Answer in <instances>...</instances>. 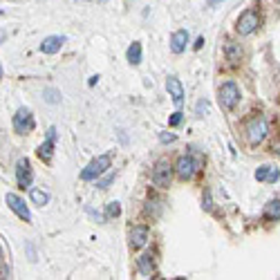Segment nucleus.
Returning a JSON list of instances; mask_svg holds the SVG:
<instances>
[{
  "label": "nucleus",
  "mask_w": 280,
  "mask_h": 280,
  "mask_svg": "<svg viewBox=\"0 0 280 280\" xmlns=\"http://www.w3.org/2000/svg\"><path fill=\"white\" fill-rule=\"evenodd\" d=\"M59 92H56V90H52V88H49V90H45V101H47V103H59Z\"/></svg>",
  "instance_id": "nucleus-21"
},
{
  "label": "nucleus",
  "mask_w": 280,
  "mask_h": 280,
  "mask_svg": "<svg viewBox=\"0 0 280 280\" xmlns=\"http://www.w3.org/2000/svg\"><path fill=\"white\" fill-rule=\"evenodd\" d=\"M121 213V206H119V202H110L108 204V209H105V220H110V217H117Z\"/></svg>",
  "instance_id": "nucleus-20"
},
{
  "label": "nucleus",
  "mask_w": 280,
  "mask_h": 280,
  "mask_svg": "<svg viewBox=\"0 0 280 280\" xmlns=\"http://www.w3.org/2000/svg\"><path fill=\"white\" fill-rule=\"evenodd\" d=\"M217 3H222V0H209V5H217Z\"/></svg>",
  "instance_id": "nucleus-30"
},
{
  "label": "nucleus",
  "mask_w": 280,
  "mask_h": 280,
  "mask_svg": "<svg viewBox=\"0 0 280 280\" xmlns=\"http://www.w3.org/2000/svg\"><path fill=\"white\" fill-rule=\"evenodd\" d=\"M65 43V36H47L41 43V52L43 54H56Z\"/></svg>",
  "instance_id": "nucleus-13"
},
{
  "label": "nucleus",
  "mask_w": 280,
  "mask_h": 280,
  "mask_svg": "<svg viewBox=\"0 0 280 280\" xmlns=\"http://www.w3.org/2000/svg\"><path fill=\"white\" fill-rule=\"evenodd\" d=\"M137 265H139V271H142V276L150 278L155 273V262H153V256L150 254H144L137 258Z\"/></svg>",
  "instance_id": "nucleus-15"
},
{
  "label": "nucleus",
  "mask_w": 280,
  "mask_h": 280,
  "mask_svg": "<svg viewBox=\"0 0 280 280\" xmlns=\"http://www.w3.org/2000/svg\"><path fill=\"white\" fill-rule=\"evenodd\" d=\"M126 56H128V63H130V65H139V63H142V43L134 41L130 47H128V54Z\"/></svg>",
  "instance_id": "nucleus-16"
},
{
  "label": "nucleus",
  "mask_w": 280,
  "mask_h": 280,
  "mask_svg": "<svg viewBox=\"0 0 280 280\" xmlns=\"http://www.w3.org/2000/svg\"><path fill=\"white\" fill-rule=\"evenodd\" d=\"M7 206L16 213V215L20 217V220H25V222H30V220H32V213H30V209H27L25 200L18 198L16 193H7Z\"/></svg>",
  "instance_id": "nucleus-8"
},
{
  "label": "nucleus",
  "mask_w": 280,
  "mask_h": 280,
  "mask_svg": "<svg viewBox=\"0 0 280 280\" xmlns=\"http://www.w3.org/2000/svg\"><path fill=\"white\" fill-rule=\"evenodd\" d=\"M14 130L20 132V134H27L34 130V115L32 110L27 108H20L18 112L14 115Z\"/></svg>",
  "instance_id": "nucleus-7"
},
{
  "label": "nucleus",
  "mask_w": 280,
  "mask_h": 280,
  "mask_svg": "<svg viewBox=\"0 0 280 280\" xmlns=\"http://www.w3.org/2000/svg\"><path fill=\"white\" fill-rule=\"evenodd\" d=\"M278 175H280V173H278V168H269V175H267V179H269V182H271V184H276V182H278Z\"/></svg>",
  "instance_id": "nucleus-25"
},
{
  "label": "nucleus",
  "mask_w": 280,
  "mask_h": 280,
  "mask_svg": "<svg viewBox=\"0 0 280 280\" xmlns=\"http://www.w3.org/2000/svg\"><path fill=\"white\" fill-rule=\"evenodd\" d=\"M0 262H3V249H0Z\"/></svg>",
  "instance_id": "nucleus-32"
},
{
  "label": "nucleus",
  "mask_w": 280,
  "mask_h": 280,
  "mask_svg": "<svg viewBox=\"0 0 280 280\" xmlns=\"http://www.w3.org/2000/svg\"><path fill=\"white\" fill-rule=\"evenodd\" d=\"M269 168H271V166H260V168H258V171H256V179H267Z\"/></svg>",
  "instance_id": "nucleus-23"
},
{
  "label": "nucleus",
  "mask_w": 280,
  "mask_h": 280,
  "mask_svg": "<svg viewBox=\"0 0 280 280\" xmlns=\"http://www.w3.org/2000/svg\"><path fill=\"white\" fill-rule=\"evenodd\" d=\"M5 38H7V32H0V43H3Z\"/></svg>",
  "instance_id": "nucleus-29"
},
{
  "label": "nucleus",
  "mask_w": 280,
  "mask_h": 280,
  "mask_svg": "<svg viewBox=\"0 0 280 280\" xmlns=\"http://www.w3.org/2000/svg\"><path fill=\"white\" fill-rule=\"evenodd\" d=\"M166 90H168V94L173 97V101L179 105L184 101V88H182V81H179L177 76H168L166 78Z\"/></svg>",
  "instance_id": "nucleus-11"
},
{
  "label": "nucleus",
  "mask_w": 280,
  "mask_h": 280,
  "mask_svg": "<svg viewBox=\"0 0 280 280\" xmlns=\"http://www.w3.org/2000/svg\"><path fill=\"white\" fill-rule=\"evenodd\" d=\"M186 43H188V32L186 30H177L171 36V52L173 54H182L184 49H186Z\"/></svg>",
  "instance_id": "nucleus-12"
},
{
  "label": "nucleus",
  "mask_w": 280,
  "mask_h": 280,
  "mask_svg": "<svg viewBox=\"0 0 280 280\" xmlns=\"http://www.w3.org/2000/svg\"><path fill=\"white\" fill-rule=\"evenodd\" d=\"M195 112H198V117H204L206 112H209V103H206V101H200V103H198V110H195Z\"/></svg>",
  "instance_id": "nucleus-24"
},
{
  "label": "nucleus",
  "mask_w": 280,
  "mask_h": 280,
  "mask_svg": "<svg viewBox=\"0 0 280 280\" xmlns=\"http://www.w3.org/2000/svg\"><path fill=\"white\" fill-rule=\"evenodd\" d=\"M265 217H267V220H276L278 222V217H280V202L278 200H273V202H269V204H267Z\"/></svg>",
  "instance_id": "nucleus-17"
},
{
  "label": "nucleus",
  "mask_w": 280,
  "mask_h": 280,
  "mask_svg": "<svg viewBox=\"0 0 280 280\" xmlns=\"http://www.w3.org/2000/svg\"><path fill=\"white\" fill-rule=\"evenodd\" d=\"M32 164L27 159H18V164H16V182H18L20 188H30L32 186Z\"/></svg>",
  "instance_id": "nucleus-9"
},
{
  "label": "nucleus",
  "mask_w": 280,
  "mask_h": 280,
  "mask_svg": "<svg viewBox=\"0 0 280 280\" xmlns=\"http://www.w3.org/2000/svg\"><path fill=\"white\" fill-rule=\"evenodd\" d=\"M198 171H200V161L190 155H182L175 164V173L179 179H190Z\"/></svg>",
  "instance_id": "nucleus-6"
},
{
  "label": "nucleus",
  "mask_w": 280,
  "mask_h": 280,
  "mask_svg": "<svg viewBox=\"0 0 280 280\" xmlns=\"http://www.w3.org/2000/svg\"><path fill=\"white\" fill-rule=\"evenodd\" d=\"M148 242V229L146 227H134L130 231V244L132 249H142V246Z\"/></svg>",
  "instance_id": "nucleus-14"
},
{
  "label": "nucleus",
  "mask_w": 280,
  "mask_h": 280,
  "mask_svg": "<svg viewBox=\"0 0 280 280\" xmlns=\"http://www.w3.org/2000/svg\"><path fill=\"white\" fill-rule=\"evenodd\" d=\"M90 3H108V0H90Z\"/></svg>",
  "instance_id": "nucleus-31"
},
{
  "label": "nucleus",
  "mask_w": 280,
  "mask_h": 280,
  "mask_svg": "<svg viewBox=\"0 0 280 280\" xmlns=\"http://www.w3.org/2000/svg\"><path fill=\"white\" fill-rule=\"evenodd\" d=\"M0 78H3V67H0Z\"/></svg>",
  "instance_id": "nucleus-33"
},
{
  "label": "nucleus",
  "mask_w": 280,
  "mask_h": 280,
  "mask_svg": "<svg viewBox=\"0 0 280 280\" xmlns=\"http://www.w3.org/2000/svg\"><path fill=\"white\" fill-rule=\"evenodd\" d=\"M159 139H161V142H164V144H168V142H175V134H166V132H161V134H159Z\"/></svg>",
  "instance_id": "nucleus-27"
},
{
  "label": "nucleus",
  "mask_w": 280,
  "mask_h": 280,
  "mask_svg": "<svg viewBox=\"0 0 280 280\" xmlns=\"http://www.w3.org/2000/svg\"><path fill=\"white\" fill-rule=\"evenodd\" d=\"M244 132H246V139H249V144H251V146H258V144L265 142V137L269 134V123H267V119H265L262 115H256L254 119L246 121Z\"/></svg>",
  "instance_id": "nucleus-1"
},
{
  "label": "nucleus",
  "mask_w": 280,
  "mask_h": 280,
  "mask_svg": "<svg viewBox=\"0 0 280 280\" xmlns=\"http://www.w3.org/2000/svg\"><path fill=\"white\" fill-rule=\"evenodd\" d=\"M182 119H184L182 112H175V115L171 117V121H168V123H171V126H179V123H182Z\"/></svg>",
  "instance_id": "nucleus-26"
},
{
  "label": "nucleus",
  "mask_w": 280,
  "mask_h": 280,
  "mask_svg": "<svg viewBox=\"0 0 280 280\" xmlns=\"http://www.w3.org/2000/svg\"><path fill=\"white\" fill-rule=\"evenodd\" d=\"M108 168H110V155H99L97 159H92L86 168H83L81 179H83V182H92V179H99L105 171H108Z\"/></svg>",
  "instance_id": "nucleus-3"
},
{
  "label": "nucleus",
  "mask_w": 280,
  "mask_h": 280,
  "mask_svg": "<svg viewBox=\"0 0 280 280\" xmlns=\"http://www.w3.org/2000/svg\"><path fill=\"white\" fill-rule=\"evenodd\" d=\"M258 25H260V16H258V11L256 9H246L244 14H240L235 30H238L240 36H249V34H254L258 30Z\"/></svg>",
  "instance_id": "nucleus-4"
},
{
  "label": "nucleus",
  "mask_w": 280,
  "mask_h": 280,
  "mask_svg": "<svg viewBox=\"0 0 280 280\" xmlns=\"http://www.w3.org/2000/svg\"><path fill=\"white\" fill-rule=\"evenodd\" d=\"M171 179H173V166L166 159L157 161L153 168V184L157 188H168L171 186Z\"/></svg>",
  "instance_id": "nucleus-5"
},
{
  "label": "nucleus",
  "mask_w": 280,
  "mask_h": 280,
  "mask_svg": "<svg viewBox=\"0 0 280 280\" xmlns=\"http://www.w3.org/2000/svg\"><path fill=\"white\" fill-rule=\"evenodd\" d=\"M217 101H220L222 110H233L235 105H238L240 101V88L235 81H227L224 86L220 88V92H217Z\"/></svg>",
  "instance_id": "nucleus-2"
},
{
  "label": "nucleus",
  "mask_w": 280,
  "mask_h": 280,
  "mask_svg": "<svg viewBox=\"0 0 280 280\" xmlns=\"http://www.w3.org/2000/svg\"><path fill=\"white\" fill-rule=\"evenodd\" d=\"M112 182H115V175H112V173H110V175H105L103 179H99V182H97V186H99V188H108Z\"/></svg>",
  "instance_id": "nucleus-22"
},
{
  "label": "nucleus",
  "mask_w": 280,
  "mask_h": 280,
  "mask_svg": "<svg viewBox=\"0 0 280 280\" xmlns=\"http://www.w3.org/2000/svg\"><path fill=\"white\" fill-rule=\"evenodd\" d=\"M54 142H56V128H49L47 130V139L41 144V148H38V157L45 161L52 159V153H54Z\"/></svg>",
  "instance_id": "nucleus-10"
},
{
  "label": "nucleus",
  "mask_w": 280,
  "mask_h": 280,
  "mask_svg": "<svg viewBox=\"0 0 280 280\" xmlns=\"http://www.w3.org/2000/svg\"><path fill=\"white\" fill-rule=\"evenodd\" d=\"M32 202H34L36 206H45V204L49 202V195L45 193V190H41V188H34V190H32Z\"/></svg>",
  "instance_id": "nucleus-18"
},
{
  "label": "nucleus",
  "mask_w": 280,
  "mask_h": 280,
  "mask_svg": "<svg viewBox=\"0 0 280 280\" xmlns=\"http://www.w3.org/2000/svg\"><path fill=\"white\" fill-rule=\"evenodd\" d=\"M240 54H242V52H240V49L235 47L233 43H227V56H229V61H231V63H238V61H240Z\"/></svg>",
  "instance_id": "nucleus-19"
},
{
  "label": "nucleus",
  "mask_w": 280,
  "mask_h": 280,
  "mask_svg": "<svg viewBox=\"0 0 280 280\" xmlns=\"http://www.w3.org/2000/svg\"><path fill=\"white\" fill-rule=\"evenodd\" d=\"M202 45H204V36H200V38H198V41H195V49H200V47H202Z\"/></svg>",
  "instance_id": "nucleus-28"
}]
</instances>
